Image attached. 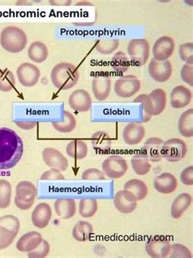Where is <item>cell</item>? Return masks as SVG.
Masks as SVG:
<instances>
[{"mask_svg": "<svg viewBox=\"0 0 193 258\" xmlns=\"http://www.w3.org/2000/svg\"><path fill=\"white\" fill-rule=\"evenodd\" d=\"M23 152V143L19 135L10 128L0 127V170L14 167Z\"/></svg>", "mask_w": 193, "mask_h": 258, "instance_id": "6da1fadb", "label": "cell"}, {"mask_svg": "<svg viewBox=\"0 0 193 258\" xmlns=\"http://www.w3.org/2000/svg\"><path fill=\"white\" fill-rule=\"evenodd\" d=\"M51 78L56 88L62 91H67L77 84L79 74L74 64L63 62L54 67L51 72Z\"/></svg>", "mask_w": 193, "mask_h": 258, "instance_id": "7a4b0ae2", "label": "cell"}, {"mask_svg": "<svg viewBox=\"0 0 193 258\" xmlns=\"http://www.w3.org/2000/svg\"><path fill=\"white\" fill-rule=\"evenodd\" d=\"M134 102L141 103L143 110L148 116H157L162 114L166 106L167 97L165 92L157 88L150 94H141Z\"/></svg>", "mask_w": 193, "mask_h": 258, "instance_id": "3957f363", "label": "cell"}, {"mask_svg": "<svg viewBox=\"0 0 193 258\" xmlns=\"http://www.w3.org/2000/svg\"><path fill=\"white\" fill-rule=\"evenodd\" d=\"M27 37L20 28L10 26L5 28L0 36V43L5 50L16 53L22 51L27 45Z\"/></svg>", "mask_w": 193, "mask_h": 258, "instance_id": "277c9868", "label": "cell"}, {"mask_svg": "<svg viewBox=\"0 0 193 258\" xmlns=\"http://www.w3.org/2000/svg\"><path fill=\"white\" fill-rule=\"evenodd\" d=\"M21 224L17 217L8 215L0 218V250L9 247L18 235Z\"/></svg>", "mask_w": 193, "mask_h": 258, "instance_id": "5b68a950", "label": "cell"}, {"mask_svg": "<svg viewBox=\"0 0 193 258\" xmlns=\"http://www.w3.org/2000/svg\"><path fill=\"white\" fill-rule=\"evenodd\" d=\"M37 190L35 185L28 181L20 182L16 187L14 203L22 211H27L34 205Z\"/></svg>", "mask_w": 193, "mask_h": 258, "instance_id": "8992f818", "label": "cell"}, {"mask_svg": "<svg viewBox=\"0 0 193 258\" xmlns=\"http://www.w3.org/2000/svg\"><path fill=\"white\" fill-rule=\"evenodd\" d=\"M133 66L141 67L145 66L149 58L150 45L146 39H134L127 47Z\"/></svg>", "mask_w": 193, "mask_h": 258, "instance_id": "52a82bcc", "label": "cell"}, {"mask_svg": "<svg viewBox=\"0 0 193 258\" xmlns=\"http://www.w3.org/2000/svg\"><path fill=\"white\" fill-rule=\"evenodd\" d=\"M163 157L169 162H178L186 157L187 145L179 139H172L164 142L162 146Z\"/></svg>", "mask_w": 193, "mask_h": 258, "instance_id": "ba28073f", "label": "cell"}, {"mask_svg": "<svg viewBox=\"0 0 193 258\" xmlns=\"http://www.w3.org/2000/svg\"><path fill=\"white\" fill-rule=\"evenodd\" d=\"M141 87L140 80L135 76L127 75L119 78L115 84V92L123 98H131L139 92Z\"/></svg>", "mask_w": 193, "mask_h": 258, "instance_id": "9c48e42d", "label": "cell"}, {"mask_svg": "<svg viewBox=\"0 0 193 258\" xmlns=\"http://www.w3.org/2000/svg\"><path fill=\"white\" fill-rule=\"evenodd\" d=\"M102 169L104 174L111 179H119L127 171L126 160L122 157L113 155L103 161Z\"/></svg>", "mask_w": 193, "mask_h": 258, "instance_id": "30bf717a", "label": "cell"}, {"mask_svg": "<svg viewBox=\"0 0 193 258\" xmlns=\"http://www.w3.org/2000/svg\"><path fill=\"white\" fill-rule=\"evenodd\" d=\"M170 240L164 236H155L151 237L146 244V251L152 257H166L171 251Z\"/></svg>", "mask_w": 193, "mask_h": 258, "instance_id": "8fae6325", "label": "cell"}, {"mask_svg": "<svg viewBox=\"0 0 193 258\" xmlns=\"http://www.w3.org/2000/svg\"><path fill=\"white\" fill-rule=\"evenodd\" d=\"M150 77L156 82L162 83L170 79L172 74V66L168 60L159 61L152 58L148 68Z\"/></svg>", "mask_w": 193, "mask_h": 258, "instance_id": "7c38bea8", "label": "cell"}, {"mask_svg": "<svg viewBox=\"0 0 193 258\" xmlns=\"http://www.w3.org/2000/svg\"><path fill=\"white\" fill-rule=\"evenodd\" d=\"M16 74L20 83L24 87H33L39 82L40 72L39 69L30 63H23L18 69Z\"/></svg>", "mask_w": 193, "mask_h": 258, "instance_id": "4fadbf2b", "label": "cell"}, {"mask_svg": "<svg viewBox=\"0 0 193 258\" xmlns=\"http://www.w3.org/2000/svg\"><path fill=\"white\" fill-rule=\"evenodd\" d=\"M175 43L172 38L169 36L159 38L152 48L154 58L159 61L167 60L172 55Z\"/></svg>", "mask_w": 193, "mask_h": 258, "instance_id": "5bb4252c", "label": "cell"}, {"mask_svg": "<svg viewBox=\"0 0 193 258\" xmlns=\"http://www.w3.org/2000/svg\"><path fill=\"white\" fill-rule=\"evenodd\" d=\"M137 201L133 193L125 189L118 191L114 198L116 208L123 214H130L134 212L138 206Z\"/></svg>", "mask_w": 193, "mask_h": 258, "instance_id": "9a60e30c", "label": "cell"}, {"mask_svg": "<svg viewBox=\"0 0 193 258\" xmlns=\"http://www.w3.org/2000/svg\"><path fill=\"white\" fill-rule=\"evenodd\" d=\"M92 89L96 100L101 101L106 100L111 92V77L105 74L95 76L92 80Z\"/></svg>", "mask_w": 193, "mask_h": 258, "instance_id": "2e32d148", "label": "cell"}, {"mask_svg": "<svg viewBox=\"0 0 193 258\" xmlns=\"http://www.w3.org/2000/svg\"><path fill=\"white\" fill-rule=\"evenodd\" d=\"M43 158L46 165L51 168L65 171L68 167V161L62 153L54 148H47L43 151Z\"/></svg>", "mask_w": 193, "mask_h": 258, "instance_id": "e0dca14e", "label": "cell"}, {"mask_svg": "<svg viewBox=\"0 0 193 258\" xmlns=\"http://www.w3.org/2000/svg\"><path fill=\"white\" fill-rule=\"evenodd\" d=\"M70 108L79 112H86L91 108V96L86 91L78 90L72 92L69 98Z\"/></svg>", "mask_w": 193, "mask_h": 258, "instance_id": "ac0fdd59", "label": "cell"}, {"mask_svg": "<svg viewBox=\"0 0 193 258\" xmlns=\"http://www.w3.org/2000/svg\"><path fill=\"white\" fill-rule=\"evenodd\" d=\"M164 141L157 137H151L144 143L142 152L151 162L157 163L162 160V146Z\"/></svg>", "mask_w": 193, "mask_h": 258, "instance_id": "d6986e66", "label": "cell"}, {"mask_svg": "<svg viewBox=\"0 0 193 258\" xmlns=\"http://www.w3.org/2000/svg\"><path fill=\"white\" fill-rule=\"evenodd\" d=\"M52 215L49 205L40 203L38 205L32 213V222L36 227L42 229L49 224Z\"/></svg>", "mask_w": 193, "mask_h": 258, "instance_id": "ffe728a7", "label": "cell"}, {"mask_svg": "<svg viewBox=\"0 0 193 258\" xmlns=\"http://www.w3.org/2000/svg\"><path fill=\"white\" fill-rule=\"evenodd\" d=\"M192 93L189 88L183 85L175 87L171 94V105L174 109L186 107L191 101Z\"/></svg>", "mask_w": 193, "mask_h": 258, "instance_id": "44dd1931", "label": "cell"}, {"mask_svg": "<svg viewBox=\"0 0 193 258\" xmlns=\"http://www.w3.org/2000/svg\"><path fill=\"white\" fill-rule=\"evenodd\" d=\"M41 234L32 231L24 234L16 244V248L22 252H30L37 248L43 241Z\"/></svg>", "mask_w": 193, "mask_h": 258, "instance_id": "7402d4cb", "label": "cell"}, {"mask_svg": "<svg viewBox=\"0 0 193 258\" xmlns=\"http://www.w3.org/2000/svg\"><path fill=\"white\" fill-rule=\"evenodd\" d=\"M146 131L140 123H131L124 128L123 137L128 145H134L139 144L143 139Z\"/></svg>", "mask_w": 193, "mask_h": 258, "instance_id": "603a6c76", "label": "cell"}, {"mask_svg": "<svg viewBox=\"0 0 193 258\" xmlns=\"http://www.w3.org/2000/svg\"><path fill=\"white\" fill-rule=\"evenodd\" d=\"M154 185L157 191L168 195L176 190L178 187V181L171 173H163L155 177Z\"/></svg>", "mask_w": 193, "mask_h": 258, "instance_id": "cb8c5ba5", "label": "cell"}, {"mask_svg": "<svg viewBox=\"0 0 193 258\" xmlns=\"http://www.w3.org/2000/svg\"><path fill=\"white\" fill-rule=\"evenodd\" d=\"M54 208L56 214L64 220L71 219L75 215L76 211L75 200L69 198L56 200L54 203Z\"/></svg>", "mask_w": 193, "mask_h": 258, "instance_id": "d4e9b609", "label": "cell"}, {"mask_svg": "<svg viewBox=\"0 0 193 258\" xmlns=\"http://www.w3.org/2000/svg\"><path fill=\"white\" fill-rule=\"evenodd\" d=\"M93 150L99 154L109 152L112 146V140L106 132L99 131L93 134L91 139Z\"/></svg>", "mask_w": 193, "mask_h": 258, "instance_id": "484cf974", "label": "cell"}, {"mask_svg": "<svg viewBox=\"0 0 193 258\" xmlns=\"http://www.w3.org/2000/svg\"><path fill=\"white\" fill-rule=\"evenodd\" d=\"M192 198L189 194L183 192L177 197L171 208V214L174 219H179L191 204Z\"/></svg>", "mask_w": 193, "mask_h": 258, "instance_id": "4316f807", "label": "cell"}, {"mask_svg": "<svg viewBox=\"0 0 193 258\" xmlns=\"http://www.w3.org/2000/svg\"><path fill=\"white\" fill-rule=\"evenodd\" d=\"M93 233L92 225L86 221H80L76 223L72 230V236L79 242L89 240Z\"/></svg>", "mask_w": 193, "mask_h": 258, "instance_id": "83f0119b", "label": "cell"}, {"mask_svg": "<svg viewBox=\"0 0 193 258\" xmlns=\"http://www.w3.org/2000/svg\"><path fill=\"white\" fill-rule=\"evenodd\" d=\"M180 134L186 138L193 136V109H189L180 116L178 121Z\"/></svg>", "mask_w": 193, "mask_h": 258, "instance_id": "f1b7e54d", "label": "cell"}, {"mask_svg": "<svg viewBox=\"0 0 193 258\" xmlns=\"http://www.w3.org/2000/svg\"><path fill=\"white\" fill-rule=\"evenodd\" d=\"M124 189L133 193L137 201H141L146 198L148 192L147 184L138 179H133L127 181L124 185Z\"/></svg>", "mask_w": 193, "mask_h": 258, "instance_id": "f546056e", "label": "cell"}, {"mask_svg": "<svg viewBox=\"0 0 193 258\" xmlns=\"http://www.w3.org/2000/svg\"><path fill=\"white\" fill-rule=\"evenodd\" d=\"M87 145L83 141L75 140L68 144L66 147L67 154L76 160L85 158L87 155Z\"/></svg>", "mask_w": 193, "mask_h": 258, "instance_id": "4dcf8cb0", "label": "cell"}, {"mask_svg": "<svg viewBox=\"0 0 193 258\" xmlns=\"http://www.w3.org/2000/svg\"><path fill=\"white\" fill-rule=\"evenodd\" d=\"M131 164L135 173L139 175L147 174L151 167L148 159L142 152L138 153L132 157Z\"/></svg>", "mask_w": 193, "mask_h": 258, "instance_id": "1f68e13d", "label": "cell"}, {"mask_svg": "<svg viewBox=\"0 0 193 258\" xmlns=\"http://www.w3.org/2000/svg\"><path fill=\"white\" fill-rule=\"evenodd\" d=\"M28 55L32 61L38 63L43 62L47 58V48L43 43L34 42L29 48Z\"/></svg>", "mask_w": 193, "mask_h": 258, "instance_id": "d6a6232c", "label": "cell"}, {"mask_svg": "<svg viewBox=\"0 0 193 258\" xmlns=\"http://www.w3.org/2000/svg\"><path fill=\"white\" fill-rule=\"evenodd\" d=\"M64 121L63 123L53 122L55 130L62 133H69L74 131L77 122L73 115L68 111H64Z\"/></svg>", "mask_w": 193, "mask_h": 258, "instance_id": "836d02e7", "label": "cell"}, {"mask_svg": "<svg viewBox=\"0 0 193 258\" xmlns=\"http://www.w3.org/2000/svg\"><path fill=\"white\" fill-rule=\"evenodd\" d=\"M98 210V201L94 199H83L79 202V213L83 217L90 218L93 216Z\"/></svg>", "mask_w": 193, "mask_h": 258, "instance_id": "e575fe53", "label": "cell"}, {"mask_svg": "<svg viewBox=\"0 0 193 258\" xmlns=\"http://www.w3.org/2000/svg\"><path fill=\"white\" fill-rule=\"evenodd\" d=\"M130 66V60L124 52L118 51L113 56L111 66L116 72H126Z\"/></svg>", "mask_w": 193, "mask_h": 258, "instance_id": "d590c367", "label": "cell"}, {"mask_svg": "<svg viewBox=\"0 0 193 258\" xmlns=\"http://www.w3.org/2000/svg\"><path fill=\"white\" fill-rule=\"evenodd\" d=\"M12 192L10 182L5 179H0V208L6 209L10 206Z\"/></svg>", "mask_w": 193, "mask_h": 258, "instance_id": "8d00e7d4", "label": "cell"}, {"mask_svg": "<svg viewBox=\"0 0 193 258\" xmlns=\"http://www.w3.org/2000/svg\"><path fill=\"white\" fill-rule=\"evenodd\" d=\"M16 83L13 72L8 69L0 71V91L8 92L13 90Z\"/></svg>", "mask_w": 193, "mask_h": 258, "instance_id": "74e56055", "label": "cell"}, {"mask_svg": "<svg viewBox=\"0 0 193 258\" xmlns=\"http://www.w3.org/2000/svg\"><path fill=\"white\" fill-rule=\"evenodd\" d=\"M119 45V40L117 39H108L102 40L96 46V50L105 54H111L115 52Z\"/></svg>", "mask_w": 193, "mask_h": 258, "instance_id": "f35d334b", "label": "cell"}, {"mask_svg": "<svg viewBox=\"0 0 193 258\" xmlns=\"http://www.w3.org/2000/svg\"><path fill=\"white\" fill-rule=\"evenodd\" d=\"M170 258H191V253L186 246L180 244H174L171 246Z\"/></svg>", "mask_w": 193, "mask_h": 258, "instance_id": "ab89813d", "label": "cell"}, {"mask_svg": "<svg viewBox=\"0 0 193 258\" xmlns=\"http://www.w3.org/2000/svg\"><path fill=\"white\" fill-rule=\"evenodd\" d=\"M179 52L180 58L183 61L193 64L192 43H186L180 45Z\"/></svg>", "mask_w": 193, "mask_h": 258, "instance_id": "60d3db41", "label": "cell"}, {"mask_svg": "<svg viewBox=\"0 0 193 258\" xmlns=\"http://www.w3.org/2000/svg\"><path fill=\"white\" fill-rule=\"evenodd\" d=\"M50 245L48 242L43 239L41 244L34 251L28 253V256L30 258H41L47 256L50 251Z\"/></svg>", "mask_w": 193, "mask_h": 258, "instance_id": "b9f144b4", "label": "cell"}, {"mask_svg": "<svg viewBox=\"0 0 193 258\" xmlns=\"http://www.w3.org/2000/svg\"><path fill=\"white\" fill-rule=\"evenodd\" d=\"M83 180H105L104 173L99 169L91 168L84 171L82 174Z\"/></svg>", "mask_w": 193, "mask_h": 258, "instance_id": "7bdbcfd3", "label": "cell"}, {"mask_svg": "<svg viewBox=\"0 0 193 258\" xmlns=\"http://www.w3.org/2000/svg\"><path fill=\"white\" fill-rule=\"evenodd\" d=\"M181 77L184 83L193 86V64L186 63L181 70Z\"/></svg>", "mask_w": 193, "mask_h": 258, "instance_id": "ee69618b", "label": "cell"}, {"mask_svg": "<svg viewBox=\"0 0 193 258\" xmlns=\"http://www.w3.org/2000/svg\"><path fill=\"white\" fill-rule=\"evenodd\" d=\"M40 179L44 180H64V177L61 173V171L57 169L51 168L50 170H48L43 173Z\"/></svg>", "mask_w": 193, "mask_h": 258, "instance_id": "f6af8a7d", "label": "cell"}, {"mask_svg": "<svg viewBox=\"0 0 193 258\" xmlns=\"http://www.w3.org/2000/svg\"><path fill=\"white\" fill-rule=\"evenodd\" d=\"M181 182L185 185L193 184V166L190 165L184 168L180 175Z\"/></svg>", "mask_w": 193, "mask_h": 258, "instance_id": "bcb514c9", "label": "cell"}]
</instances>
